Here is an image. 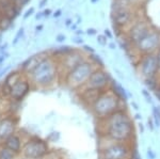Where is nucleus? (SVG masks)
Listing matches in <instances>:
<instances>
[{"mask_svg":"<svg viewBox=\"0 0 160 159\" xmlns=\"http://www.w3.org/2000/svg\"><path fill=\"white\" fill-rule=\"evenodd\" d=\"M133 117L123 108L106 119L98 120L99 135L115 142L131 143L136 140V125Z\"/></svg>","mask_w":160,"mask_h":159,"instance_id":"1","label":"nucleus"},{"mask_svg":"<svg viewBox=\"0 0 160 159\" xmlns=\"http://www.w3.org/2000/svg\"><path fill=\"white\" fill-rule=\"evenodd\" d=\"M123 104L124 102L108 89L102 92L96 102L91 107V110L97 119L102 120L123 109Z\"/></svg>","mask_w":160,"mask_h":159,"instance_id":"2","label":"nucleus"},{"mask_svg":"<svg viewBox=\"0 0 160 159\" xmlns=\"http://www.w3.org/2000/svg\"><path fill=\"white\" fill-rule=\"evenodd\" d=\"M96 66L92 62L89 61H83L80 64L74 67L72 71L68 72V78H66V82L72 88H81V87H86V84L89 80L90 76L92 73L96 70Z\"/></svg>","mask_w":160,"mask_h":159,"instance_id":"3","label":"nucleus"},{"mask_svg":"<svg viewBox=\"0 0 160 159\" xmlns=\"http://www.w3.org/2000/svg\"><path fill=\"white\" fill-rule=\"evenodd\" d=\"M32 79L38 86L47 87L55 81L57 77V67L50 59H44L37 67L31 72Z\"/></svg>","mask_w":160,"mask_h":159,"instance_id":"4","label":"nucleus"},{"mask_svg":"<svg viewBox=\"0 0 160 159\" xmlns=\"http://www.w3.org/2000/svg\"><path fill=\"white\" fill-rule=\"evenodd\" d=\"M132 142H115L110 140L107 145L99 148V159H129Z\"/></svg>","mask_w":160,"mask_h":159,"instance_id":"5","label":"nucleus"},{"mask_svg":"<svg viewBox=\"0 0 160 159\" xmlns=\"http://www.w3.org/2000/svg\"><path fill=\"white\" fill-rule=\"evenodd\" d=\"M22 153L26 159H42L49 153V145L47 141L33 137L24 144Z\"/></svg>","mask_w":160,"mask_h":159,"instance_id":"6","label":"nucleus"},{"mask_svg":"<svg viewBox=\"0 0 160 159\" xmlns=\"http://www.w3.org/2000/svg\"><path fill=\"white\" fill-rule=\"evenodd\" d=\"M138 71L144 79L154 78L159 76V66L156 53L142 55L138 62Z\"/></svg>","mask_w":160,"mask_h":159,"instance_id":"7","label":"nucleus"},{"mask_svg":"<svg viewBox=\"0 0 160 159\" xmlns=\"http://www.w3.org/2000/svg\"><path fill=\"white\" fill-rule=\"evenodd\" d=\"M112 77L108 72H106L104 68H96L90 76L89 80L86 84L87 88L96 89L100 91L108 90L112 81Z\"/></svg>","mask_w":160,"mask_h":159,"instance_id":"8","label":"nucleus"},{"mask_svg":"<svg viewBox=\"0 0 160 159\" xmlns=\"http://www.w3.org/2000/svg\"><path fill=\"white\" fill-rule=\"evenodd\" d=\"M136 49L141 55H148V53H156L160 48V32L151 31L144 38L135 45Z\"/></svg>","mask_w":160,"mask_h":159,"instance_id":"9","label":"nucleus"},{"mask_svg":"<svg viewBox=\"0 0 160 159\" xmlns=\"http://www.w3.org/2000/svg\"><path fill=\"white\" fill-rule=\"evenodd\" d=\"M151 32L149 29V26L145 22H137L130 29L129 34H128V38H129V42L131 44L137 45L139 42L146 37L148 33Z\"/></svg>","mask_w":160,"mask_h":159,"instance_id":"10","label":"nucleus"},{"mask_svg":"<svg viewBox=\"0 0 160 159\" xmlns=\"http://www.w3.org/2000/svg\"><path fill=\"white\" fill-rule=\"evenodd\" d=\"M30 91V84L27 80H22L20 79L19 81H17L14 86L12 87L11 90H10V96L12 97L14 101H22L27 94L29 93Z\"/></svg>","mask_w":160,"mask_h":159,"instance_id":"11","label":"nucleus"},{"mask_svg":"<svg viewBox=\"0 0 160 159\" xmlns=\"http://www.w3.org/2000/svg\"><path fill=\"white\" fill-rule=\"evenodd\" d=\"M106 91V90H105ZM104 91H100V90H96V89H91V88H87L84 90H82L81 94H80V99L83 102L86 106L91 107L96 102L97 99L99 98V96L102 94Z\"/></svg>","mask_w":160,"mask_h":159,"instance_id":"12","label":"nucleus"},{"mask_svg":"<svg viewBox=\"0 0 160 159\" xmlns=\"http://www.w3.org/2000/svg\"><path fill=\"white\" fill-rule=\"evenodd\" d=\"M15 126L16 123L12 117H6L0 122V139H4L9 138L10 136L14 135Z\"/></svg>","mask_w":160,"mask_h":159,"instance_id":"13","label":"nucleus"},{"mask_svg":"<svg viewBox=\"0 0 160 159\" xmlns=\"http://www.w3.org/2000/svg\"><path fill=\"white\" fill-rule=\"evenodd\" d=\"M109 90L111 92H113V93H114L115 95H117L123 102H126L128 99H129L128 90H126L125 88H124V87L120 82H118V80H114V79H113V80L111 81Z\"/></svg>","mask_w":160,"mask_h":159,"instance_id":"14","label":"nucleus"},{"mask_svg":"<svg viewBox=\"0 0 160 159\" xmlns=\"http://www.w3.org/2000/svg\"><path fill=\"white\" fill-rule=\"evenodd\" d=\"M130 12L126 7H120L114 13V22L117 26H124L126 25L130 19Z\"/></svg>","mask_w":160,"mask_h":159,"instance_id":"15","label":"nucleus"},{"mask_svg":"<svg viewBox=\"0 0 160 159\" xmlns=\"http://www.w3.org/2000/svg\"><path fill=\"white\" fill-rule=\"evenodd\" d=\"M4 147L9 148L10 151L17 154V153H19L22 148V141H20L19 137H17V136H15V135H12L4 140Z\"/></svg>","mask_w":160,"mask_h":159,"instance_id":"16","label":"nucleus"},{"mask_svg":"<svg viewBox=\"0 0 160 159\" xmlns=\"http://www.w3.org/2000/svg\"><path fill=\"white\" fill-rule=\"evenodd\" d=\"M83 59L80 55L78 53L74 52V51H72V52H69L68 55H66V58H65V66H68L69 68V71H72L74 67H76L78 64H80L81 62H83Z\"/></svg>","mask_w":160,"mask_h":159,"instance_id":"17","label":"nucleus"},{"mask_svg":"<svg viewBox=\"0 0 160 159\" xmlns=\"http://www.w3.org/2000/svg\"><path fill=\"white\" fill-rule=\"evenodd\" d=\"M19 80H20V76H19L18 73H16V72H15V73L10 74V75L7 77L4 86H6V88L8 89V91H9V95H10V90H11V88Z\"/></svg>","mask_w":160,"mask_h":159,"instance_id":"18","label":"nucleus"},{"mask_svg":"<svg viewBox=\"0 0 160 159\" xmlns=\"http://www.w3.org/2000/svg\"><path fill=\"white\" fill-rule=\"evenodd\" d=\"M160 83V79L159 77H154V78H148V79H144V84H145L146 89L148 91L154 92L157 89V87Z\"/></svg>","mask_w":160,"mask_h":159,"instance_id":"19","label":"nucleus"},{"mask_svg":"<svg viewBox=\"0 0 160 159\" xmlns=\"http://www.w3.org/2000/svg\"><path fill=\"white\" fill-rule=\"evenodd\" d=\"M90 59H91V62L94 64L97 68H104V66H105L104 61H102V59L100 58V56H97V55H95V53H92Z\"/></svg>","mask_w":160,"mask_h":159,"instance_id":"20","label":"nucleus"},{"mask_svg":"<svg viewBox=\"0 0 160 159\" xmlns=\"http://www.w3.org/2000/svg\"><path fill=\"white\" fill-rule=\"evenodd\" d=\"M15 153L10 151L9 148L4 147L0 151V159H14Z\"/></svg>","mask_w":160,"mask_h":159,"instance_id":"21","label":"nucleus"},{"mask_svg":"<svg viewBox=\"0 0 160 159\" xmlns=\"http://www.w3.org/2000/svg\"><path fill=\"white\" fill-rule=\"evenodd\" d=\"M141 94L142 96H143V98L145 99V102H148V104H151V105H154V101H153V97L151 95V92L148 91V89H142L141 90Z\"/></svg>","mask_w":160,"mask_h":159,"instance_id":"22","label":"nucleus"},{"mask_svg":"<svg viewBox=\"0 0 160 159\" xmlns=\"http://www.w3.org/2000/svg\"><path fill=\"white\" fill-rule=\"evenodd\" d=\"M129 159H142V156H141L140 152H139L138 147H137L136 143H133L132 144V148H131Z\"/></svg>","mask_w":160,"mask_h":159,"instance_id":"23","label":"nucleus"},{"mask_svg":"<svg viewBox=\"0 0 160 159\" xmlns=\"http://www.w3.org/2000/svg\"><path fill=\"white\" fill-rule=\"evenodd\" d=\"M146 125H148V130L151 132H154L155 130L157 129V127H156V125H155L154 120H153V117H149L148 119V123H146Z\"/></svg>","mask_w":160,"mask_h":159,"instance_id":"24","label":"nucleus"},{"mask_svg":"<svg viewBox=\"0 0 160 159\" xmlns=\"http://www.w3.org/2000/svg\"><path fill=\"white\" fill-rule=\"evenodd\" d=\"M146 157L148 159H157V154L151 147H148L146 148Z\"/></svg>","mask_w":160,"mask_h":159,"instance_id":"25","label":"nucleus"},{"mask_svg":"<svg viewBox=\"0 0 160 159\" xmlns=\"http://www.w3.org/2000/svg\"><path fill=\"white\" fill-rule=\"evenodd\" d=\"M97 42H98L102 46L107 45V37H106L105 35H99L98 38H97Z\"/></svg>","mask_w":160,"mask_h":159,"instance_id":"26","label":"nucleus"},{"mask_svg":"<svg viewBox=\"0 0 160 159\" xmlns=\"http://www.w3.org/2000/svg\"><path fill=\"white\" fill-rule=\"evenodd\" d=\"M137 127H138V130L139 132H140L141 135H144V132H145V126H144V124L141 122H138V125H137Z\"/></svg>","mask_w":160,"mask_h":159,"instance_id":"27","label":"nucleus"},{"mask_svg":"<svg viewBox=\"0 0 160 159\" xmlns=\"http://www.w3.org/2000/svg\"><path fill=\"white\" fill-rule=\"evenodd\" d=\"M142 119H143V115H142V113H140V112H136L135 115H133V120H136V121H138V122H141Z\"/></svg>","mask_w":160,"mask_h":159,"instance_id":"28","label":"nucleus"},{"mask_svg":"<svg viewBox=\"0 0 160 159\" xmlns=\"http://www.w3.org/2000/svg\"><path fill=\"white\" fill-rule=\"evenodd\" d=\"M154 95H155V97H156V98L160 102V83H159V86L157 87V89L154 91Z\"/></svg>","mask_w":160,"mask_h":159,"instance_id":"29","label":"nucleus"},{"mask_svg":"<svg viewBox=\"0 0 160 159\" xmlns=\"http://www.w3.org/2000/svg\"><path fill=\"white\" fill-rule=\"evenodd\" d=\"M131 107H132V108L135 109L137 112H138V111H139V109H140V107H139V105L137 104L136 102H133V101L131 102Z\"/></svg>","mask_w":160,"mask_h":159,"instance_id":"30","label":"nucleus"},{"mask_svg":"<svg viewBox=\"0 0 160 159\" xmlns=\"http://www.w3.org/2000/svg\"><path fill=\"white\" fill-rule=\"evenodd\" d=\"M157 55V60H158V66H159V76H160V48L158 49V51L156 52ZM158 76V77H159Z\"/></svg>","mask_w":160,"mask_h":159,"instance_id":"31","label":"nucleus"},{"mask_svg":"<svg viewBox=\"0 0 160 159\" xmlns=\"http://www.w3.org/2000/svg\"><path fill=\"white\" fill-rule=\"evenodd\" d=\"M84 50H87V51H90V52H92V53H94V49H93V47H91V46H88L86 45L84 46Z\"/></svg>","mask_w":160,"mask_h":159,"instance_id":"32","label":"nucleus"},{"mask_svg":"<svg viewBox=\"0 0 160 159\" xmlns=\"http://www.w3.org/2000/svg\"><path fill=\"white\" fill-rule=\"evenodd\" d=\"M109 47H110V49H111V50H114V49H115V44H114V43H110V44H109Z\"/></svg>","mask_w":160,"mask_h":159,"instance_id":"33","label":"nucleus"},{"mask_svg":"<svg viewBox=\"0 0 160 159\" xmlns=\"http://www.w3.org/2000/svg\"><path fill=\"white\" fill-rule=\"evenodd\" d=\"M57 38H58L59 42H62L63 40H65V37H63V35H59V37H57Z\"/></svg>","mask_w":160,"mask_h":159,"instance_id":"34","label":"nucleus"},{"mask_svg":"<svg viewBox=\"0 0 160 159\" xmlns=\"http://www.w3.org/2000/svg\"><path fill=\"white\" fill-rule=\"evenodd\" d=\"M88 33H89V34H94L95 30L94 29H89V30H88Z\"/></svg>","mask_w":160,"mask_h":159,"instance_id":"35","label":"nucleus"},{"mask_svg":"<svg viewBox=\"0 0 160 159\" xmlns=\"http://www.w3.org/2000/svg\"><path fill=\"white\" fill-rule=\"evenodd\" d=\"M33 12V9H31V10H29V11H28L27 13H26V15H25V17H27L28 15H30V13H32Z\"/></svg>","mask_w":160,"mask_h":159,"instance_id":"36","label":"nucleus"},{"mask_svg":"<svg viewBox=\"0 0 160 159\" xmlns=\"http://www.w3.org/2000/svg\"><path fill=\"white\" fill-rule=\"evenodd\" d=\"M106 35H108V37H112V35H111V33H110L109 31H108V30H106Z\"/></svg>","mask_w":160,"mask_h":159,"instance_id":"37","label":"nucleus"},{"mask_svg":"<svg viewBox=\"0 0 160 159\" xmlns=\"http://www.w3.org/2000/svg\"><path fill=\"white\" fill-rule=\"evenodd\" d=\"M156 108H157V110H158V111L160 112V106H159V105H157V106H156Z\"/></svg>","mask_w":160,"mask_h":159,"instance_id":"38","label":"nucleus"},{"mask_svg":"<svg viewBox=\"0 0 160 159\" xmlns=\"http://www.w3.org/2000/svg\"><path fill=\"white\" fill-rule=\"evenodd\" d=\"M14 1H16V0H14Z\"/></svg>","mask_w":160,"mask_h":159,"instance_id":"39","label":"nucleus"}]
</instances>
